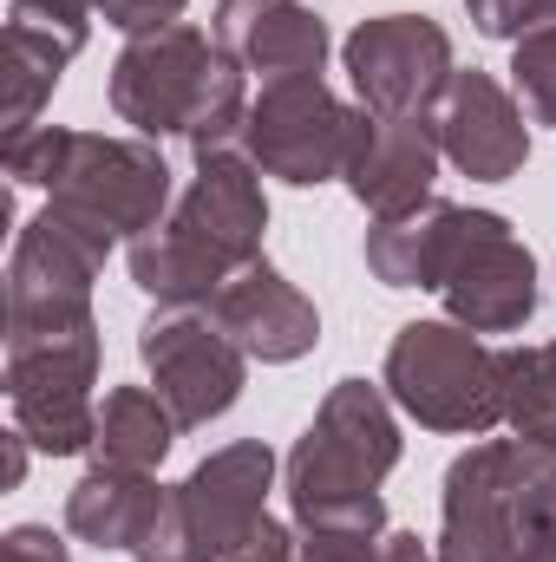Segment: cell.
Masks as SVG:
<instances>
[{
    "instance_id": "obj_1",
    "label": "cell",
    "mask_w": 556,
    "mask_h": 562,
    "mask_svg": "<svg viewBox=\"0 0 556 562\" xmlns=\"http://www.w3.org/2000/svg\"><path fill=\"white\" fill-rule=\"evenodd\" d=\"M263 236L269 196L249 150L197 157V177L170 203V216L132 243V281L157 307H210L223 281L263 262Z\"/></svg>"
},
{
    "instance_id": "obj_2",
    "label": "cell",
    "mask_w": 556,
    "mask_h": 562,
    "mask_svg": "<svg viewBox=\"0 0 556 562\" xmlns=\"http://www.w3.org/2000/svg\"><path fill=\"white\" fill-rule=\"evenodd\" d=\"M243 66L216 46V33L177 20L164 33H138L112 66V112L138 138H184L197 157L236 150L249 125Z\"/></svg>"
},
{
    "instance_id": "obj_3",
    "label": "cell",
    "mask_w": 556,
    "mask_h": 562,
    "mask_svg": "<svg viewBox=\"0 0 556 562\" xmlns=\"http://www.w3.org/2000/svg\"><path fill=\"white\" fill-rule=\"evenodd\" d=\"M7 177L53 190V210L105 243H119V236L138 243L170 210V164L157 157L151 138H99V132L33 125V132L7 138Z\"/></svg>"
},
{
    "instance_id": "obj_4",
    "label": "cell",
    "mask_w": 556,
    "mask_h": 562,
    "mask_svg": "<svg viewBox=\"0 0 556 562\" xmlns=\"http://www.w3.org/2000/svg\"><path fill=\"white\" fill-rule=\"evenodd\" d=\"M400 464V425L393 400L367 380H341L308 431L288 451V510L294 530L347 524V530H387V471Z\"/></svg>"
},
{
    "instance_id": "obj_5",
    "label": "cell",
    "mask_w": 556,
    "mask_h": 562,
    "mask_svg": "<svg viewBox=\"0 0 556 562\" xmlns=\"http://www.w3.org/2000/svg\"><path fill=\"white\" fill-rule=\"evenodd\" d=\"M551 451L485 438L445 471L438 562H556V517L544 504Z\"/></svg>"
},
{
    "instance_id": "obj_6",
    "label": "cell",
    "mask_w": 556,
    "mask_h": 562,
    "mask_svg": "<svg viewBox=\"0 0 556 562\" xmlns=\"http://www.w3.org/2000/svg\"><path fill=\"white\" fill-rule=\"evenodd\" d=\"M99 321L92 307H59L33 321H7V406L13 431L46 451L73 458L99 438Z\"/></svg>"
},
{
    "instance_id": "obj_7",
    "label": "cell",
    "mask_w": 556,
    "mask_h": 562,
    "mask_svg": "<svg viewBox=\"0 0 556 562\" xmlns=\"http://www.w3.org/2000/svg\"><path fill=\"white\" fill-rule=\"evenodd\" d=\"M380 386L425 431L485 438L504 425V347H485V334L458 321H407L387 347Z\"/></svg>"
},
{
    "instance_id": "obj_8",
    "label": "cell",
    "mask_w": 556,
    "mask_h": 562,
    "mask_svg": "<svg viewBox=\"0 0 556 562\" xmlns=\"http://www.w3.org/2000/svg\"><path fill=\"white\" fill-rule=\"evenodd\" d=\"M269 477H276V451L263 438H236V445L210 451L184 484L164 491V510H157L151 537L132 550V562L236 557L269 517Z\"/></svg>"
},
{
    "instance_id": "obj_9",
    "label": "cell",
    "mask_w": 556,
    "mask_h": 562,
    "mask_svg": "<svg viewBox=\"0 0 556 562\" xmlns=\"http://www.w3.org/2000/svg\"><path fill=\"white\" fill-rule=\"evenodd\" d=\"M367 125H374L367 105H347L341 92H327L321 72H308V79H276V86H263V99H249L243 150L263 177H281L294 190L327 183V177L347 183V170L367 144Z\"/></svg>"
},
{
    "instance_id": "obj_10",
    "label": "cell",
    "mask_w": 556,
    "mask_h": 562,
    "mask_svg": "<svg viewBox=\"0 0 556 562\" xmlns=\"http://www.w3.org/2000/svg\"><path fill=\"white\" fill-rule=\"evenodd\" d=\"M138 353L151 367V386L164 393V406L177 413L184 431H203L243 400V373L249 353L223 334V321L210 307H157L138 327Z\"/></svg>"
},
{
    "instance_id": "obj_11",
    "label": "cell",
    "mask_w": 556,
    "mask_h": 562,
    "mask_svg": "<svg viewBox=\"0 0 556 562\" xmlns=\"http://www.w3.org/2000/svg\"><path fill=\"white\" fill-rule=\"evenodd\" d=\"M341 59L374 119H425L452 79V33L425 13H380L347 33Z\"/></svg>"
},
{
    "instance_id": "obj_12",
    "label": "cell",
    "mask_w": 556,
    "mask_h": 562,
    "mask_svg": "<svg viewBox=\"0 0 556 562\" xmlns=\"http://www.w3.org/2000/svg\"><path fill=\"white\" fill-rule=\"evenodd\" d=\"M445 314L471 334H518L537 314V256L498 210H465L458 256L438 281Z\"/></svg>"
},
{
    "instance_id": "obj_13",
    "label": "cell",
    "mask_w": 556,
    "mask_h": 562,
    "mask_svg": "<svg viewBox=\"0 0 556 562\" xmlns=\"http://www.w3.org/2000/svg\"><path fill=\"white\" fill-rule=\"evenodd\" d=\"M432 138L445 150L452 170H465L471 183H504L531 164V132H524V105L511 86H498L491 72H452L438 105L425 112Z\"/></svg>"
},
{
    "instance_id": "obj_14",
    "label": "cell",
    "mask_w": 556,
    "mask_h": 562,
    "mask_svg": "<svg viewBox=\"0 0 556 562\" xmlns=\"http://www.w3.org/2000/svg\"><path fill=\"white\" fill-rule=\"evenodd\" d=\"M112 243L79 229L73 216H59L53 203L13 236V262H7V321H33V314H59V307H92V281L105 276Z\"/></svg>"
},
{
    "instance_id": "obj_15",
    "label": "cell",
    "mask_w": 556,
    "mask_h": 562,
    "mask_svg": "<svg viewBox=\"0 0 556 562\" xmlns=\"http://www.w3.org/2000/svg\"><path fill=\"white\" fill-rule=\"evenodd\" d=\"M210 314H216L223 334H230L249 360H263V367H288V360L314 353V340H321L314 301L281 276V269H269V262H249L243 276L223 281L216 301H210Z\"/></svg>"
},
{
    "instance_id": "obj_16",
    "label": "cell",
    "mask_w": 556,
    "mask_h": 562,
    "mask_svg": "<svg viewBox=\"0 0 556 562\" xmlns=\"http://www.w3.org/2000/svg\"><path fill=\"white\" fill-rule=\"evenodd\" d=\"M216 46L256 72L263 86L276 79H308L327 66V26L314 7L301 0H216V20H210Z\"/></svg>"
},
{
    "instance_id": "obj_17",
    "label": "cell",
    "mask_w": 556,
    "mask_h": 562,
    "mask_svg": "<svg viewBox=\"0 0 556 562\" xmlns=\"http://www.w3.org/2000/svg\"><path fill=\"white\" fill-rule=\"evenodd\" d=\"M438 138H432V119H374L367 144L347 170V190L354 203L380 223V216H407L432 196L438 183Z\"/></svg>"
},
{
    "instance_id": "obj_18",
    "label": "cell",
    "mask_w": 556,
    "mask_h": 562,
    "mask_svg": "<svg viewBox=\"0 0 556 562\" xmlns=\"http://www.w3.org/2000/svg\"><path fill=\"white\" fill-rule=\"evenodd\" d=\"M86 20H53V13H7V40H0V79H7V138L40 125V105L53 99L66 59L86 46Z\"/></svg>"
},
{
    "instance_id": "obj_19",
    "label": "cell",
    "mask_w": 556,
    "mask_h": 562,
    "mask_svg": "<svg viewBox=\"0 0 556 562\" xmlns=\"http://www.w3.org/2000/svg\"><path fill=\"white\" fill-rule=\"evenodd\" d=\"M164 510V484L151 471H125V464H92L73 491H66V530L92 550H138Z\"/></svg>"
},
{
    "instance_id": "obj_20",
    "label": "cell",
    "mask_w": 556,
    "mask_h": 562,
    "mask_svg": "<svg viewBox=\"0 0 556 562\" xmlns=\"http://www.w3.org/2000/svg\"><path fill=\"white\" fill-rule=\"evenodd\" d=\"M465 236V210L445 196H425L407 216H380L367 229V269L387 288H438Z\"/></svg>"
},
{
    "instance_id": "obj_21",
    "label": "cell",
    "mask_w": 556,
    "mask_h": 562,
    "mask_svg": "<svg viewBox=\"0 0 556 562\" xmlns=\"http://www.w3.org/2000/svg\"><path fill=\"white\" fill-rule=\"evenodd\" d=\"M177 413L164 406L157 386H112L99 400V438H92V464H125V471H157L164 451L177 445Z\"/></svg>"
},
{
    "instance_id": "obj_22",
    "label": "cell",
    "mask_w": 556,
    "mask_h": 562,
    "mask_svg": "<svg viewBox=\"0 0 556 562\" xmlns=\"http://www.w3.org/2000/svg\"><path fill=\"white\" fill-rule=\"evenodd\" d=\"M504 425L524 445L556 451V340L504 347Z\"/></svg>"
},
{
    "instance_id": "obj_23",
    "label": "cell",
    "mask_w": 556,
    "mask_h": 562,
    "mask_svg": "<svg viewBox=\"0 0 556 562\" xmlns=\"http://www.w3.org/2000/svg\"><path fill=\"white\" fill-rule=\"evenodd\" d=\"M511 92L531 125H556V26H537L511 53Z\"/></svg>"
},
{
    "instance_id": "obj_24",
    "label": "cell",
    "mask_w": 556,
    "mask_h": 562,
    "mask_svg": "<svg viewBox=\"0 0 556 562\" xmlns=\"http://www.w3.org/2000/svg\"><path fill=\"white\" fill-rule=\"evenodd\" d=\"M465 13L485 40H524L537 26H556V0H465Z\"/></svg>"
},
{
    "instance_id": "obj_25",
    "label": "cell",
    "mask_w": 556,
    "mask_h": 562,
    "mask_svg": "<svg viewBox=\"0 0 556 562\" xmlns=\"http://www.w3.org/2000/svg\"><path fill=\"white\" fill-rule=\"evenodd\" d=\"M301 562H380V530H347V524H321V530H294Z\"/></svg>"
},
{
    "instance_id": "obj_26",
    "label": "cell",
    "mask_w": 556,
    "mask_h": 562,
    "mask_svg": "<svg viewBox=\"0 0 556 562\" xmlns=\"http://www.w3.org/2000/svg\"><path fill=\"white\" fill-rule=\"evenodd\" d=\"M184 7H190V0H99V20L138 40V33H164V26H177Z\"/></svg>"
},
{
    "instance_id": "obj_27",
    "label": "cell",
    "mask_w": 556,
    "mask_h": 562,
    "mask_svg": "<svg viewBox=\"0 0 556 562\" xmlns=\"http://www.w3.org/2000/svg\"><path fill=\"white\" fill-rule=\"evenodd\" d=\"M0 562H73V557H66V543H59L46 524H20V530H7Z\"/></svg>"
},
{
    "instance_id": "obj_28",
    "label": "cell",
    "mask_w": 556,
    "mask_h": 562,
    "mask_svg": "<svg viewBox=\"0 0 556 562\" xmlns=\"http://www.w3.org/2000/svg\"><path fill=\"white\" fill-rule=\"evenodd\" d=\"M223 562H301V550H294V530H281L276 517H263V530Z\"/></svg>"
},
{
    "instance_id": "obj_29",
    "label": "cell",
    "mask_w": 556,
    "mask_h": 562,
    "mask_svg": "<svg viewBox=\"0 0 556 562\" xmlns=\"http://www.w3.org/2000/svg\"><path fill=\"white\" fill-rule=\"evenodd\" d=\"M380 562H438V550H425L413 530H387L380 537Z\"/></svg>"
},
{
    "instance_id": "obj_30",
    "label": "cell",
    "mask_w": 556,
    "mask_h": 562,
    "mask_svg": "<svg viewBox=\"0 0 556 562\" xmlns=\"http://www.w3.org/2000/svg\"><path fill=\"white\" fill-rule=\"evenodd\" d=\"M13 7H26V13H53V20H86V26H92V13H99V0H13Z\"/></svg>"
},
{
    "instance_id": "obj_31",
    "label": "cell",
    "mask_w": 556,
    "mask_h": 562,
    "mask_svg": "<svg viewBox=\"0 0 556 562\" xmlns=\"http://www.w3.org/2000/svg\"><path fill=\"white\" fill-rule=\"evenodd\" d=\"M20 477H26V438L13 431L7 438V484H20Z\"/></svg>"
},
{
    "instance_id": "obj_32",
    "label": "cell",
    "mask_w": 556,
    "mask_h": 562,
    "mask_svg": "<svg viewBox=\"0 0 556 562\" xmlns=\"http://www.w3.org/2000/svg\"><path fill=\"white\" fill-rule=\"evenodd\" d=\"M544 504H551V517H556V451H551V464H544Z\"/></svg>"
}]
</instances>
